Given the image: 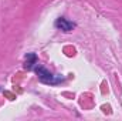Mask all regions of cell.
I'll return each instance as SVG.
<instances>
[{
	"label": "cell",
	"instance_id": "cell-1",
	"mask_svg": "<svg viewBox=\"0 0 122 121\" xmlns=\"http://www.w3.org/2000/svg\"><path fill=\"white\" fill-rule=\"evenodd\" d=\"M36 73H37L38 78H40L41 81H44V83H56V81L60 80V78H54V76H53L48 70H46L44 67H38V68L36 70Z\"/></svg>",
	"mask_w": 122,
	"mask_h": 121
},
{
	"label": "cell",
	"instance_id": "cell-2",
	"mask_svg": "<svg viewBox=\"0 0 122 121\" xmlns=\"http://www.w3.org/2000/svg\"><path fill=\"white\" fill-rule=\"evenodd\" d=\"M56 27L60 29V30H62V31H71L74 29V24L70 23V22L65 20V19H58V20L56 22Z\"/></svg>",
	"mask_w": 122,
	"mask_h": 121
},
{
	"label": "cell",
	"instance_id": "cell-3",
	"mask_svg": "<svg viewBox=\"0 0 122 121\" xmlns=\"http://www.w3.org/2000/svg\"><path fill=\"white\" fill-rule=\"evenodd\" d=\"M36 61H37V56H36L34 53L27 54V57H26V63H24V67H26V68H31V66L36 64Z\"/></svg>",
	"mask_w": 122,
	"mask_h": 121
}]
</instances>
